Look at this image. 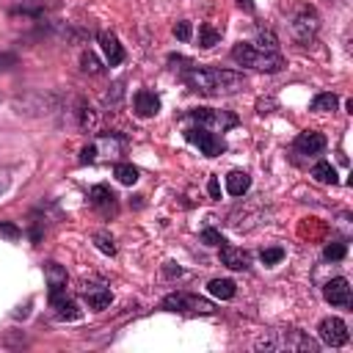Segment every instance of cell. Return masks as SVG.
Instances as JSON below:
<instances>
[{
  "mask_svg": "<svg viewBox=\"0 0 353 353\" xmlns=\"http://www.w3.org/2000/svg\"><path fill=\"white\" fill-rule=\"evenodd\" d=\"M182 77L199 94H232V91H240L245 85V77L237 74V72H229V69H199L193 63L182 72Z\"/></svg>",
  "mask_w": 353,
  "mask_h": 353,
  "instance_id": "obj_1",
  "label": "cell"
},
{
  "mask_svg": "<svg viewBox=\"0 0 353 353\" xmlns=\"http://www.w3.org/2000/svg\"><path fill=\"white\" fill-rule=\"evenodd\" d=\"M256 350H301V353H317V342L303 331H268L254 342Z\"/></svg>",
  "mask_w": 353,
  "mask_h": 353,
  "instance_id": "obj_2",
  "label": "cell"
},
{
  "mask_svg": "<svg viewBox=\"0 0 353 353\" xmlns=\"http://www.w3.org/2000/svg\"><path fill=\"white\" fill-rule=\"evenodd\" d=\"M232 61L240 66H248V69H259V72H279L284 66L279 52H265V50H256L254 44H243V41L232 47Z\"/></svg>",
  "mask_w": 353,
  "mask_h": 353,
  "instance_id": "obj_3",
  "label": "cell"
},
{
  "mask_svg": "<svg viewBox=\"0 0 353 353\" xmlns=\"http://www.w3.org/2000/svg\"><path fill=\"white\" fill-rule=\"evenodd\" d=\"M199 127L210 130V132H226L232 127H237V116L229 110H215V108H193L188 113Z\"/></svg>",
  "mask_w": 353,
  "mask_h": 353,
  "instance_id": "obj_4",
  "label": "cell"
},
{
  "mask_svg": "<svg viewBox=\"0 0 353 353\" xmlns=\"http://www.w3.org/2000/svg\"><path fill=\"white\" fill-rule=\"evenodd\" d=\"M163 306L171 312H193V314H212L215 306L199 295H188V292H171L163 298Z\"/></svg>",
  "mask_w": 353,
  "mask_h": 353,
  "instance_id": "obj_5",
  "label": "cell"
},
{
  "mask_svg": "<svg viewBox=\"0 0 353 353\" xmlns=\"http://www.w3.org/2000/svg\"><path fill=\"white\" fill-rule=\"evenodd\" d=\"M185 138H188L193 146H199V152L207 154V157H218V154L226 152L223 138H221L218 132L204 130V127H190V130H185Z\"/></svg>",
  "mask_w": 353,
  "mask_h": 353,
  "instance_id": "obj_6",
  "label": "cell"
},
{
  "mask_svg": "<svg viewBox=\"0 0 353 353\" xmlns=\"http://www.w3.org/2000/svg\"><path fill=\"white\" fill-rule=\"evenodd\" d=\"M290 30H292V39H295L298 44H312L314 36H317V30H320V17H317V11H314V8H303L301 14H295Z\"/></svg>",
  "mask_w": 353,
  "mask_h": 353,
  "instance_id": "obj_7",
  "label": "cell"
},
{
  "mask_svg": "<svg viewBox=\"0 0 353 353\" xmlns=\"http://www.w3.org/2000/svg\"><path fill=\"white\" fill-rule=\"evenodd\" d=\"M119 152H121V141H119L116 135H105V138H97L94 143H88V146L83 149L80 160H83V163H94L99 154H102V157H116Z\"/></svg>",
  "mask_w": 353,
  "mask_h": 353,
  "instance_id": "obj_8",
  "label": "cell"
},
{
  "mask_svg": "<svg viewBox=\"0 0 353 353\" xmlns=\"http://www.w3.org/2000/svg\"><path fill=\"white\" fill-rule=\"evenodd\" d=\"M323 149H325V135L317 132V130L301 132V135L295 138V143H292V152L301 154V157H317Z\"/></svg>",
  "mask_w": 353,
  "mask_h": 353,
  "instance_id": "obj_9",
  "label": "cell"
},
{
  "mask_svg": "<svg viewBox=\"0 0 353 353\" xmlns=\"http://www.w3.org/2000/svg\"><path fill=\"white\" fill-rule=\"evenodd\" d=\"M320 339L331 347H342L347 342V325L339 317H325L320 323Z\"/></svg>",
  "mask_w": 353,
  "mask_h": 353,
  "instance_id": "obj_10",
  "label": "cell"
},
{
  "mask_svg": "<svg viewBox=\"0 0 353 353\" xmlns=\"http://www.w3.org/2000/svg\"><path fill=\"white\" fill-rule=\"evenodd\" d=\"M83 298H85V303H88V309H105L110 301H113V295H110V287L108 284H102V281H88L85 287H83Z\"/></svg>",
  "mask_w": 353,
  "mask_h": 353,
  "instance_id": "obj_11",
  "label": "cell"
},
{
  "mask_svg": "<svg viewBox=\"0 0 353 353\" xmlns=\"http://www.w3.org/2000/svg\"><path fill=\"white\" fill-rule=\"evenodd\" d=\"M323 295H325V301L331 303V306H347L350 303V284H347V279H331L325 287H323Z\"/></svg>",
  "mask_w": 353,
  "mask_h": 353,
  "instance_id": "obj_12",
  "label": "cell"
},
{
  "mask_svg": "<svg viewBox=\"0 0 353 353\" xmlns=\"http://www.w3.org/2000/svg\"><path fill=\"white\" fill-rule=\"evenodd\" d=\"M88 199H91V204H94L102 215H113V212H116V193H113L108 185H94V188L88 190Z\"/></svg>",
  "mask_w": 353,
  "mask_h": 353,
  "instance_id": "obj_13",
  "label": "cell"
},
{
  "mask_svg": "<svg viewBox=\"0 0 353 353\" xmlns=\"http://www.w3.org/2000/svg\"><path fill=\"white\" fill-rule=\"evenodd\" d=\"M50 306L55 312L58 320H80V306L66 295V292H58V295H50Z\"/></svg>",
  "mask_w": 353,
  "mask_h": 353,
  "instance_id": "obj_14",
  "label": "cell"
},
{
  "mask_svg": "<svg viewBox=\"0 0 353 353\" xmlns=\"http://www.w3.org/2000/svg\"><path fill=\"white\" fill-rule=\"evenodd\" d=\"M132 108H135V113H138L141 119H149V116H154V113L160 110V99H157L154 91L141 88V91H135V97H132Z\"/></svg>",
  "mask_w": 353,
  "mask_h": 353,
  "instance_id": "obj_15",
  "label": "cell"
},
{
  "mask_svg": "<svg viewBox=\"0 0 353 353\" xmlns=\"http://www.w3.org/2000/svg\"><path fill=\"white\" fill-rule=\"evenodd\" d=\"M221 262H223L226 268H232V270H245V268L251 265V256H248V251H243V248L221 245Z\"/></svg>",
  "mask_w": 353,
  "mask_h": 353,
  "instance_id": "obj_16",
  "label": "cell"
},
{
  "mask_svg": "<svg viewBox=\"0 0 353 353\" xmlns=\"http://www.w3.org/2000/svg\"><path fill=\"white\" fill-rule=\"evenodd\" d=\"M44 276H47V287H50V295H58V292H66V268H61L58 262H47L44 265Z\"/></svg>",
  "mask_w": 353,
  "mask_h": 353,
  "instance_id": "obj_17",
  "label": "cell"
},
{
  "mask_svg": "<svg viewBox=\"0 0 353 353\" xmlns=\"http://www.w3.org/2000/svg\"><path fill=\"white\" fill-rule=\"evenodd\" d=\"M99 44H102V52L110 66H119L124 61V47L119 44V39L113 33H99Z\"/></svg>",
  "mask_w": 353,
  "mask_h": 353,
  "instance_id": "obj_18",
  "label": "cell"
},
{
  "mask_svg": "<svg viewBox=\"0 0 353 353\" xmlns=\"http://www.w3.org/2000/svg\"><path fill=\"white\" fill-rule=\"evenodd\" d=\"M248 188H251V176H248L245 171H232V174L226 176V190H229L232 196H243Z\"/></svg>",
  "mask_w": 353,
  "mask_h": 353,
  "instance_id": "obj_19",
  "label": "cell"
},
{
  "mask_svg": "<svg viewBox=\"0 0 353 353\" xmlns=\"http://www.w3.org/2000/svg\"><path fill=\"white\" fill-rule=\"evenodd\" d=\"M312 176L323 185H336V168L328 163V160H317L314 168H312Z\"/></svg>",
  "mask_w": 353,
  "mask_h": 353,
  "instance_id": "obj_20",
  "label": "cell"
},
{
  "mask_svg": "<svg viewBox=\"0 0 353 353\" xmlns=\"http://www.w3.org/2000/svg\"><path fill=\"white\" fill-rule=\"evenodd\" d=\"M207 290H210V295H215V298H221V301L234 298V281H232V279H212V281L207 284Z\"/></svg>",
  "mask_w": 353,
  "mask_h": 353,
  "instance_id": "obj_21",
  "label": "cell"
},
{
  "mask_svg": "<svg viewBox=\"0 0 353 353\" xmlns=\"http://www.w3.org/2000/svg\"><path fill=\"white\" fill-rule=\"evenodd\" d=\"M218 41H221V30H215L210 22L199 25V47H201V50H210V47H215Z\"/></svg>",
  "mask_w": 353,
  "mask_h": 353,
  "instance_id": "obj_22",
  "label": "cell"
},
{
  "mask_svg": "<svg viewBox=\"0 0 353 353\" xmlns=\"http://www.w3.org/2000/svg\"><path fill=\"white\" fill-rule=\"evenodd\" d=\"M336 105H339V97H336V94H331V91H323V94H317V97L312 99V110H317V113L336 110Z\"/></svg>",
  "mask_w": 353,
  "mask_h": 353,
  "instance_id": "obj_23",
  "label": "cell"
},
{
  "mask_svg": "<svg viewBox=\"0 0 353 353\" xmlns=\"http://www.w3.org/2000/svg\"><path fill=\"white\" fill-rule=\"evenodd\" d=\"M113 174H116V179H119L121 185H135V182H138V168L130 165V163H116Z\"/></svg>",
  "mask_w": 353,
  "mask_h": 353,
  "instance_id": "obj_24",
  "label": "cell"
},
{
  "mask_svg": "<svg viewBox=\"0 0 353 353\" xmlns=\"http://www.w3.org/2000/svg\"><path fill=\"white\" fill-rule=\"evenodd\" d=\"M256 50H265V52H279V39L273 36V30H256Z\"/></svg>",
  "mask_w": 353,
  "mask_h": 353,
  "instance_id": "obj_25",
  "label": "cell"
},
{
  "mask_svg": "<svg viewBox=\"0 0 353 353\" xmlns=\"http://www.w3.org/2000/svg\"><path fill=\"white\" fill-rule=\"evenodd\" d=\"M259 259H262V265H279L281 259H284V248L281 245H270V248H262V254H259Z\"/></svg>",
  "mask_w": 353,
  "mask_h": 353,
  "instance_id": "obj_26",
  "label": "cell"
},
{
  "mask_svg": "<svg viewBox=\"0 0 353 353\" xmlns=\"http://www.w3.org/2000/svg\"><path fill=\"white\" fill-rule=\"evenodd\" d=\"M94 243H97V248L102 251V254H116V243H113V237L110 234H105V232H99V234H94Z\"/></svg>",
  "mask_w": 353,
  "mask_h": 353,
  "instance_id": "obj_27",
  "label": "cell"
},
{
  "mask_svg": "<svg viewBox=\"0 0 353 353\" xmlns=\"http://www.w3.org/2000/svg\"><path fill=\"white\" fill-rule=\"evenodd\" d=\"M345 254H347V245H345V243H331V245H325V251H323V256L331 259V262L342 259Z\"/></svg>",
  "mask_w": 353,
  "mask_h": 353,
  "instance_id": "obj_28",
  "label": "cell"
},
{
  "mask_svg": "<svg viewBox=\"0 0 353 353\" xmlns=\"http://www.w3.org/2000/svg\"><path fill=\"white\" fill-rule=\"evenodd\" d=\"M80 63H83V69H85V72H91V74H99V72H102V66H99V61H97V55H94V52H83Z\"/></svg>",
  "mask_w": 353,
  "mask_h": 353,
  "instance_id": "obj_29",
  "label": "cell"
},
{
  "mask_svg": "<svg viewBox=\"0 0 353 353\" xmlns=\"http://www.w3.org/2000/svg\"><path fill=\"white\" fill-rule=\"evenodd\" d=\"M190 33H193L190 22H185V19H182V22H176V25H174V36H176L179 41H190Z\"/></svg>",
  "mask_w": 353,
  "mask_h": 353,
  "instance_id": "obj_30",
  "label": "cell"
},
{
  "mask_svg": "<svg viewBox=\"0 0 353 353\" xmlns=\"http://www.w3.org/2000/svg\"><path fill=\"white\" fill-rule=\"evenodd\" d=\"M22 232H19V226L17 223H11V221H3L0 223V237H8V240H17Z\"/></svg>",
  "mask_w": 353,
  "mask_h": 353,
  "instance_id": "obj_31",
  "label": "cell"
},
{
  "mask_svg": "<svg viewBox=\"0 0 353 353\" xmlns=\"http://www.w3.org/2000/svg\"><path fill=\"white\" fill-rule=\"evenodd\" d=\"M201 240H204L207 245H223V243H226V240L221 237V232H215V229H204V232H201Z\"/></svg>",
  "mask_w": 353,
  "mask_h": 353,
  "instance_id": "obj_32",
  "label": "cell"
},
{
  "mask_svg": "<svg viewBox=\"0 0 353 353\" xmlns=\"http://www.w3.org/2000/svg\"><path fill=\"white\" fill-rule=\"evenodd\" d=\"M11 66H17V55H11V52H0V69H11Z\"/></svg>",
  "mask_w": 353,
  "mask_h": 353,
  "instance_id": "obj_33",
  "label": "cell"
},
{
  "mask_svg": "<svg viewBox=\"0 0 353 353\" xmlns=\"http://www.w3.org/2000/svg\"><path fill=\"white\" fill-rule=\"evenodd\" d=\"M207 190H210V196H212V199H218V196H221V185H218V179H215V176L207 182Z\"/></svg>",
  "mask_w": 353,
  "mask_h": 353,
  "instance_id": "obj_34",
  "label": "cell"
},
{
  "mask_svg": "<svg viewBox=\"0 0 353 353\" xmlns=\"http://www.w3.org/2000/svg\"><path fill=\"white\" fill-rule=\"evenodd\" d=\"M8 182H11V179H8V171H6V168H0V193L8 188Z\"/></svg>",
  "mask_w": 353,
  "mask_h": 353,
  "instance_id": "obj_35",
  "label": "cell"
},
{
  "mask_svg": "<svg viewBox=\"0 0 353 353\" xmlns=\"http://www.w3.org/2000/svg\"><path fill=\"white\" fill-rule=\"evenodd\" d=\"M165 273H168V276H179V273H182V268H179V265H174V262H168V265H165Z\"/></svg>",
  "mask_w": 353,
  "mask_h": 353,
  "instance_id": "obj_36",
  "label": "cell"
},
{
  "mask_svg": "<svg viewBox=\"0 0 353 353\" xmlns=\"http://www.w3.org/2000/svg\"><path fill=\"white\" fill-rule=\"evenodd\" d=\"M237 6L245 8V11H254V0H237Z\"/></svg>",
  "mask_w": 353,
  "mask_h": 353,
  "instance_id": "obj_37",
  "label": "cell"
}]
</instances>
